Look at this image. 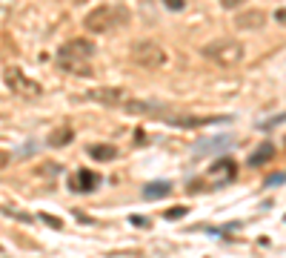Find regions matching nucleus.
I'll return each instance as SVG.
<instances>
[{"instance_id":"nucleus-11","label":"nucleus","mask_w":286,"mask_h":258,"mask_svg":"<svg viewBox=\"0 0 286 258\" xmlns=\"http://www.w3.org/2000/svg\"><path fill=\"white\" fill-rule=\"evenodd\" d=\"M72 138H75V132H72V127H66V124H60L57 129H52L49 132V146H55V149H60V146H69L72 143Z\"/></svg>"},{"instance_id":"nucleus-18","label":"nucleus","mask_w":286,"mask_h":258,"mask_svg":"<svg viewBox=\"0 0 286 258\" xmlns=\"http://www.w3.org/2000/svg\"><path fill=\"white\" fill-rule=\"evenodd\" d=\"M163 3H166V6H169L172 12H181L183 6H186V0H163Z\"/></svg>"},{"instance_id":"nucleus-13","label":"nucleus","mask_w":286,"mask_h":258,"mask_svg":"<svg viewBox=\"0 0 286 258\" xmlns=\"http://www.w3.org/2000/svg\"><path fill=\"white\" fill-rule=\"evenodd\" d=\"M89 155L95 161H112V158H117V149H114L112 143H92Z\"/></svg>"},{"instance_id":"nucleus-3","label":"nucleus","mask_w":286,"mask_h":258,"mask_svg":"<svg viewBox=\"0 0 286 258\" xmlns=\"http://www.w3.org/2000/svg\"><path fill=\"white\" fill-rule=\"evenodd\" d=\"M132 60H135L137 66H146V69H158L163 66L169 55H166V49L155 43V40H135L132 43Z\"/></svg>"},{"instance_id":"nucleus-10","label":"nucleus","mask_w":286,"mask_h":258,"mask_svg":"<svg viewBox=\"0 0 286 258\" xmlns=\"http://www.w3.org/2000/svg\"><path fill=\"white\" fill-rule=\"evenodd\" d=\"M57 66L63 72H72V75H89L92 72V60H78V58H63V55H55Z\"/></svg>"},{"instance_id":"nucleus-8","label":"nucleus","mask_w":286,"mask_h":258,"mask_svg":"<svg viewBox=\"0 0 286 258\" xmlns=\"http://www.w3.org/2000/svg\"><path fill=\"white\" fill-rule=\"evenodd\" d=\"M263 23H266V14L261 9H240L235 14V26H238L240 32H258Z\"/></svg>"},{"instance_id":"nucleus-2","label":"nucleus","mask_w":286,"mask_h":258,"mask_svg":"<svg viewBox=\"0 0 286 258\" xmlns=\"http://www.w3.org/2000/svg\"><path fill=\"white\" fill-rule=\"evenodd\" d=\"M129 23V12L120 6H95L83 17V29L86 32H112L114 26Z\"/></svg>"},{"instance_id":"nucleus-5","label":"nucleus","mask_w":286,"mask_h":258,"mask_svg":"<svg viewBox=\"0 0 286 258\" xmlns=\"http://www.w3.org/2000/svg\"><path fill=\"white\" fill-rule=\"evenodd\" d=\"M3 78H6V86H9L14 95H20V98H37L40 95V83L34 81V78H26L20 69H14V66H6L3 69Z\"/></svg>"},{"instance_id":"nucleus-14","label":"nucleus","mask_w":286,"mask_h":258,"mask_svg":"<svg viewBox=\"0 0 286 258\" xmlns=\"http://www.w3.org/2000/svg\"><path fill=\"white\" fill-rule=\"evenodd\" d=\"M272 155H275V146L272 143H261L255 152L249 155V164L252 166H261V164H266V161H272Z\"/></svg>"},{"instance_id":"nucleus-15","label":"nucleus","mask_w":286,"mask_h":258,"mask_svg":"<svg viewBox=\"0 0 286 258\" xmlns=\"http://www.w3.org/2000/svg\"><path fill=\"white\" fill-rule=\"evenodd\" d=\"M172 192V187L166 184V181H155V184H146V189H143V195H146L149 201H158V198H166Z\"/></svg>"},{"instance_id":"nucleus-12","label":"nucleus","mask_w":286,"mask_h":258,"mask_svg":"<svg viewBox=\"0 0 286 258\" xmlns=\"http://www.w3.org/2000/svg\"><path fill=\"white\" fill-rule=\"evenodd\" d=\"M229 143H232V138H229V135H220V138H206V141L194 143V155L215 152V149H223V146H229Z\"/></svg>"},{"instance_id":"nucleus-9","label":"nucleus","mask_w":286,"mask_h":258,"mask_svg":"<svg viewBox=\"0 0 286 258\" xmlns=\"http://www.w3.org/2000/svg\"><path fill=\"white\" fill-rule=\"evenodd\" d=\"M232 178H235V161H229V158L217 161V164L209 169V181H217V184H229Z\"/></svg>"},{"instance_id":"nucleus-17","label":"nucleus","mask_w":286,"mask_h":258,"mask_svg":"<svg viewBox=\"0 0 286 258\" xmlns=\"http://www.w3.org/2000/svg\"><path fill=\"white\" fill-rule=\"evenodd\" d=\"M183 215H186V210H183V207H175V210L166 212V218H169V221H178V218H183Z\"/></svg>"},{"instance_id":"nucleus-7","label":"nucleus","mask_w":286,"mask_h":258,"mask_svg":"<svg viewBox=\"0 0 286 258\" xmlns=\"http://www.w3.org/2000/svg\"><path fill=\"white\" fill-rule=\"evenodd\" d=\"M95 52H97V46L92 43L89 37H72V40H66L63 46L57 49V55H63V58H78V60H92Z\"/></svg>"},{"instance_id":"nucleus-19","label":"nucleus","mask_w":286,"mask_h":258,"mask_svg":"<svg viewBox=\"0 0 286 258\" xmlns=\"http://www.w3.org/2000/svg\"><path fill=\"white\" fill-rule=\"evenodd\" d=\"M220 3H223V9H240L246 0H220Z\"/></svg>"},{"instance_id":"nucleus-4","label":"nucleus","mask_w":286,"mask_h":258,"mask_svg":"<svg viewBox=\"0 0 286 258\" xmlns=\"http://www.w3.org/2000/svg\"><path fill=\"white\" fill-rule=\"evenodd\" d=\"M123 112L126 115H137V118H160V121H169L178 109L163 101H126L123 104Z\"/></svg>"},{"instance_id":"nucleus-6","label":"nucleus","mask_w":286,"mask_h":258,"mask_svg":"<svg viewBox=\"0 0 286 258\" xmlns=\"http://www.w3.org/2000/svg\"><path fill=\"white\" fill-rule=\"evenodd\" d=\"M83 101H95V104H103V106H114L120 104L123 106L129 98H126L123 89H117V86H95V89H89V92L80 95Z\"/></svg>"},{"instance_id":"nucleus-20","label":"nucleus","mask_w":286,"mask_h":258,"mask_svg":"<svg viewBox=\"0 0 286 258\" xmlns=\"http://www.w3.org/2000/svg\"><path fill=\"white\" fill-rule=\"evenodd\" d=\"M275 20L281 26H286V9H278V12H275Z\"/></svg>"},{"instance_id":"nucleus-16","label":"nucleus","mask_w":286,"mask_h":258,"mask_svg":"<svg viewBox=\"0 0 286 258\" xmlns=\"http://www.w3.org/2000/svg\"><path fill=\"white\" fill-rule=\"evenodd\" d=\"M95 184H97V178L89 175V172H80V175H78V187L83 189V192H89V189L95 187Z\"/></svg>"},{"instance_id":"nucleus-1","label":"nucleus","mask_w":286,"mask_h":258,"mask_svg":"<svg viewBox=\"0 0 286 258\" xmlns=\"http://www.w3.org/2000/svg\"><path fill=\"white\" fill-rule=\"evenodd\" d=\"M200 55H203L209 63H217V66H235L243 60L246 55V49L240 40L235 37H215V40H209L203 49H200Z\"/></svg>"}]
</instances>
